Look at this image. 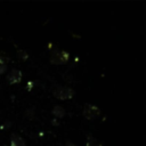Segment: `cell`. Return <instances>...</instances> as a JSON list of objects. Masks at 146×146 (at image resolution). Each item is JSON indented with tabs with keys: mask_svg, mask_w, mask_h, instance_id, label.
Listing matches in <instances>:
<instances>
[{
	"mask_svg": "<svg viewBox=\"0 0 146 146\" xmlns=\"http://www.w3.org/2000/svg\"><path fill=\"white\" fill-rule=\"evenodd\" d=\"M52 94L55 95V97L59 98V99H70L73 97L74 91L67 87H62V86H55L52 89Z\"/></svg>",
	"mask_w": 146,
	"mask_h": 146,
	"instance_id": "cell-1",
	"label": "cell"
},
{
	"mask_svg": "<svg viewBox=\"0 0 146 146\" xmlns=\"http://www.w3.org/2000/svg\"><path fill=\"white\" fill-rule=\"evenodd\" d=\"M67 58H68V54H67V52L60 51V50H55V51L52 52L51 57H50V60H51V63L59 65V64L65 63V62L67 60Z\"/></svg>",
	"mask_w": 146,
	"mask_h": 146,
	"instance_id": "cell-2",
	"label": "cell"
},
{
	"mask_svg": "<svg viewBox=\"0 0 146 146\" xmlns=\"http://www.w3.org/2000/svg\"><path fill=\"white\" fill-rule=\"evenodd\" d=\"M99 114H100V110H99L98 107H96V106H94V105H89V104L84 105V108H83V116H84L86 119L91 120V119H94L95 116H97V115H99Z\"/></svg>",
	"mask_w": 146,
	"mask_h": 146,
	"instance_id": "cell-3",
	"label": "cell"
},
{
	"mask_svg": "<svg viewBox=\"0 0 146 146\" xmlns=\"http://www.w3.org/2000/svg\"><path fill=\"white\" fill-rule=\"evenodd\" d=\"M7 79H8L9 83H11V84H14V83H18V82L21 81V79H22V73H21V71L14 68V70H11L10 73L8 74Z\"/></svg>",
	"mask_w": 146,
	"mask_h": 146,
	"instance_id": "cell-4",
	"label": "cell"
},
{
	"mask_svg": "<svg viewBox=\"0 0 146 146\" xmlns=\"http://www.w3.org/2000/svg\"><path fill=\"white\" fill-rule=\"evenodd\" d=\"M10 146H25V141L23 140L22 137L17 136V135H13L11 136Z\"/></svg>",
	"mask_w": 146,
	"mask_h": 146,
	"instance_id": "cell-5",
	"label": "cell"
},
{
	"mask_svg": "<svg viewBox=\"0 0 146 146\" xmlns=\"http://www.w3.org/2000/svg\"><path fill=\"white\" fill-rule=\"evenodd\" d=\"M52 113H54L56 116H58V117H62V116H64V114H65V111H64V108H63V107H60V106H55V108H54Z\"/></svg>",
	"mask_w": 146,
	"mask_h": 146,
	"instance_id": "cell-6",
	"label": "cell"
},
{
	"mask_svg": "<svg viewBox=\"0 0 146 146\" xmlns=\"http://www.w3.org/2000/svg\"><path fill=\"white\" fill-rule=\"evenodd\" d=\"M87 146H102L97 139H95L92 136H88V139H87Z\"/></svg>",
	"mask_w": 146,
	"mask_h": 146,
	"instance_id": "cell-7",
	"label": "cell"
},
{
	"mask_svg": "<svg viewBox=\"0 0 146 146\" xmlns=\"http://www.w3.org/2000/svg\"><path fill=\"white\" fill-rule=\"evenodd\" d=\"M66 146H75V145H74V144H72V143H70V141H68V143H66Z\"/></svg>",
	"mask_w": 146,
	"mask_h": 146,
	"instance_id": "cell-8",
	"label": "cell"
}]
</instances>
